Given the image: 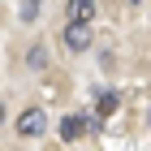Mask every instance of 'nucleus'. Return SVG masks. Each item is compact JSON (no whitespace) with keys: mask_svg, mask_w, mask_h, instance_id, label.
<instances>
[{"mask_svg":"<svg viewBox=\"0 0 151 151\" xmlns=\"http://www.w3.org/2000/svg\"><path fill=\"white\" fill-rule=\"evenodd\" d=\"M26 4H43V0H26Z\"/></svg>","mask_w":151,"mask_h":151,"instance_id":"1a4fd4ad","label":"nucleus"},{"mask_svg":"<svg viewBox=\"0 0 151 151\" xmlns=\"http://www.w3.org/2000/svg\"><path fill=\"white\" fill-rule=\"evenodd\" d=\"M95 108H99V116H112L116 108H121V95H116V91H104L99 99H95Z\"/></svg>","mask_w":151,"mask_h":151,"instance_id":"423d86ee","label":"nucleus"},{"mask_svg":"<svg viewBox=\"0 0 151 151\" xmlns=\"http://www.w3.org/2000/svg\"><path fill=\"white\" fill-rule=\"evenodd\" d=\"M47 60H52V56H47V47L43 43H30V47H26V69H47Z\"/></svg>","mask_w":151,"mask_h":151,"instance_id":"39448f33","label":"nucleus"},{"mask_svg":"<svg viewBox=\"0 0 151 151\" xmlns=\"http://www.w3.org/2000/svg\"><path fill=\"white\" fill-rule=\"evenodd\" d=\"M86 129H99V116H78V112L60 116V138H65V142H78Z\"/></svg>","mask_w":151,"mask_h":151,"instance_id":"f03ea898","label":"nucleus"},{"mask_svg":"<svg viewBox=\"0 0 151 151\" xmlns=\"http://www.w3.org/2000/svg\"><path fill=\"white\" fill-rule=\"evenodd\" d=\"M91 43H95L91 22H69L65 26V47H69L73 56H78V52H91Z\"/></svg>","mask_w":151,"mask_h":151,"instance_id":"7ed1b4c3","label":"nucleus"},{"mask_svg":"<svg viewBox=\"0 0 151 151\" xmlns=\"http://www.w3.org/2000/svg\"><path fill=\"white\" fill-rule=\"evenodd\" d=\"M129 4H138V0H129Z\"/></svg>","mask_w":151,"mask_h":151,"instance_id":"9d476101","label":"nucleus"},{"mask_svg":"<svg viewBox=\"0 0 151 151\" xmlns=\"http://www.w3.org/2000/svg\"><path fill=\"white\" fill-rule=\"evenodd\" d=\"M0 125H4V104H0Z\"/></svg>","mask_w":151,"mask_h":151,"instance_id":"6e6552de","label":"nucleus"},{"mask_svg":"<svg viewBox=\"0 0 151 151\" xmlns=\"http://www.w3.org/2000/svg\"><path fill=\"white\" fill-rule=\"evenodd\" d=\"M13 129H17L22 138H43V129H47L43 108H22V112H17V121H13Z\"/></svg>","mask_w":151,"mask_h":151,"instance_id":"f257e3e1","label":"nucleus"},{"mask_svg":"<svg viewBox=\"0 0 151 151\" xmlns=\"http://www.w3.org/2000/svg\"><path fill=\"white\" fill-rule=\"evenodd\" d=\"M17 17H22V22H35V17H39V4H26V0H22V9H17Z\"/></svg>","mask_w":151,"mask_h":151,"instance_id":"0eeeda50","label":"nucleus"},{"mask_svg":"<svg viewBox=\"0 0 151 151\" xmlns=\"http://www.w3.org/2000/svg\"><path fill=\"white\" fill-rule=\"evenodd\" d=\"M65 17L69 22H91L95 17V0H69L65 4Z\"/></svg>","mask_w":151,"mask_h":151,"instance_id":"20e7f679","label":"nucleus"}]
</instances>
